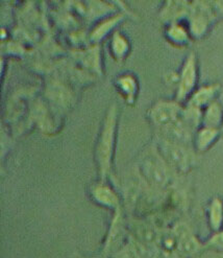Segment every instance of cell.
I'll return each instance as SVG.
<instances>
[{"mask_svg": "<svg viewBox=\"0 0 223 258\" xmlns=\"http://www.w3.org/2000/svg\"><path fill=\"white\" fill-rule=\"evenodd\" d=\"M208 223L212 230L216 232L221 230L223 224V204L219 199H214L208 210Z\"/></svg>", "mask_w": 223, "mask_h": 258, "instance_id": "obj_6", "label": "cell"}, {"mask_svg": "<svg viewBox=\"0 0 223 258\" xmlns=\"http://www.w3.org/2000/svg\"><path fill=\"white\" fill-rule=\"evenodd\" d=\"M215 90H216V88H214V87H208V88H204V89L200 90L193 98L194 105L201 106V105L207 103L208 100H210L212 98V96L214 95Z\"/></svg>", "mask_w": 223, "mask_h": 258, "instance_id": "obj_10", "label": "cell"}, {"mask_svg": "<svg viewBox=\"0 0 223 258\" xmlns=\"http://www.w3.org/2000/svg\"><path fill=\"white\" fill-rule=\"evenodd\" d=\"M152 117L159 125L167 128L176 122L182 116H180V109L177 105L167 103L159 105L155 112L152 113Z\"/></svg>", "mask_w": 223, "mask_h": 258, "instance_id": "obj_4", "label": "cell"}, {"mask_svg": "<svg viewBox=\"0 0 223 258\" xmlns=\"http://www.w3.org/2000/svg\"><path fill=\"white\" fill-rule=\"evenodd\" d=\"M222 118V109L217 103H214L210 108H208L206 115H205V123L207 127L216 128L217 124L221 121Z\"/></svg>", "mask_w": 223, "mask_h": 258, "instance_id": "obj_7", "label": "cell"}, {"mask_svg": "<svg viewBox=\"0 0 223 258\" xmlns=\"http://www.w3.org/2000/svg\"><path fill=\"white\" fill-rule=\"evenodd\" d=\"M178 238L177 251L184 257H192L201 250V243L187 229H178L175 231Z\"/></svg>", "mask_w": 223, "mask_h": 258, "instance_id": "obj_3", "label": "cell"}, {"mask_svg": "<svg viewBox=\"0 0 223 258\" xmlns=\"http://www.w3.org/2000/svg\"><path fill=\"white\" fill-rule=\"evenodd\" d=\"M161 246L166 252H174L177 251L178 238L176 233H167L161 238Z\"/></svg>", "mask_w": 223, "mask_h": 258, "instance_id": "obj_9", "label": "cell"}, {"mask_svg": "<svg viewBox=\"0 0 223 258\" xmlns=\"http://www.w3.org/2000/svg\"><path fill=\"white\" fill-rule=\"evenodd\" d=\"M195 81H196V64H195L194 55H191L188 58L182 77L179 79V98H184L189 94V92L194 87Z\"/></svg>", "mask_w": 223, "mask_h": 258, "instance_id": "obj_5", "label": "cell"}, {"mask_svg": "<svg viewBox=\"0 0 223 258\" xmlns=\"http://www.w3.org/2000/svg\"><path fill=\"white\" fill-rule=\"evenodd\" d=\"M96 197L98 198L99 201H101L102 203L107 204V205H114L116 203V199L114 195L112 194L108 189L106 188H101L98 191L96 192Z\"/></svg>", "mask_w": 223, "mask_h": 258, "instance_id": "obj_12", "label": "cell"}, {"mask_svg": "<svg viewBox=\"0 0 223 258\" xmlns=\"http://www.w3.org/2000/svg\"><path fill=\"white\" fill-rule=\"evenodd\" d=\"M164 154L171 165L179 170H185L190 164V155L187 150L178 143L168 142L164 146Z\"/></svg>", "mask_w": 223, "mask_h": 258, "instance_id": "obj_2", "label": "cell"}, {"mask_svg": "<svg viewBox=\"0 0 223 258\" xmlns=\"http://www.w3.org/2000/svg\"><path fill=\"white\" fill-rule=\"evenodd\" d=\"M146 179L158 187H164L168 182V173L161 160L155 157H147L142 166Z\"/></svg>", "mask_w": 223, "mask_h": 258, "instance_id": "obj_1", "label": "cell"}, {"mask_svg": "<svg viewBox=\"0 0 223 258\" xmlns=\"http://www.w3.org/2000/svg\"><path fill=\"white\" fill-rule=\"evenodd\" d=\"M115 258H141V256L133 247H125L115 255Z\"/></svg>", "mask_w": 223, "mask_h": 258, "instance_id": "obj_13", "label": "cell"}, {"mask_svg": "<svg viewBox=\"0 0 223 258\" xmlns=\"http://www.w3.org/2000/svg\"><path fill=\"white\" fill-rule=\"evenodd\" d=\"M206 245L212 250L223 252V230L216 232L210 239H208Z\"/></svg>", "mask_w": 223, "mask_h": 258, "instance_id": "obj_11", "label": "cell"}, {"mask_svg": "<svg viewBox=\"0 0 223 258\" xmlns=\"http://www.w3.org/2000/svg\"><path fill=\"white\" fill-rule=\"evenodd\" d=\"M199 258H223V252H218L211 249L208 252L201 254Z\"/></svg>", "mask_w": 223, "mask_h": 258, "instance_id": "obj_14", "label": "cell"}, {"mask_svg": "<svg viewBox=\"0 0 223 258\" xmlns=\"http://www.w3.org/2000/svg\"><path fill=\"white\" fill-rule=\"evenodd\" d=\"M217 136V130L213 127H206L200 132L197 138V146L200 150H203L211 145L212 141Z\"/></svg>", "mask_w": 223, "mask_h": 258, "instance_id": "obj_8", "label": "cell"}]
</instances>
